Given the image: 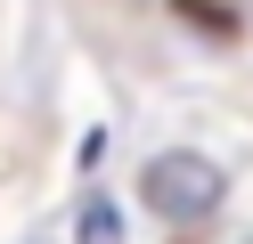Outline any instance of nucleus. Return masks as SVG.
<instances>
[{
    "mask_svg": "<svg viewBox=\"0 0 253 244\" xmlns=\"http://www.w3.org/2000/svg\"><path fill=\"white\" fill-rule=\"evenodd\" d=\"M139 195H147V211L164 228H196L220 211V195H229V171L204 155H155L147 171H139Z\"/></svg>",
    "mask_w": 253,
    "mask_h": 244,
    "instance_id": "obj_1",
    "label": "nucleus"
},
{
    "mask_svg": "<svg viewBox=\"0 0 253 244\" xmlns=\"http://www.w3.org/2000/svg\"><path fill=\"white\" fill-rule=\"evenodd\" d=\"M82 244H123V220H115V204H82Z\"/></svg>",
    "mask_w": 253,
    "mask_h": 244,
    "instance_id": "obj_2",
    "label": "nucleus"
}]
</instances>
